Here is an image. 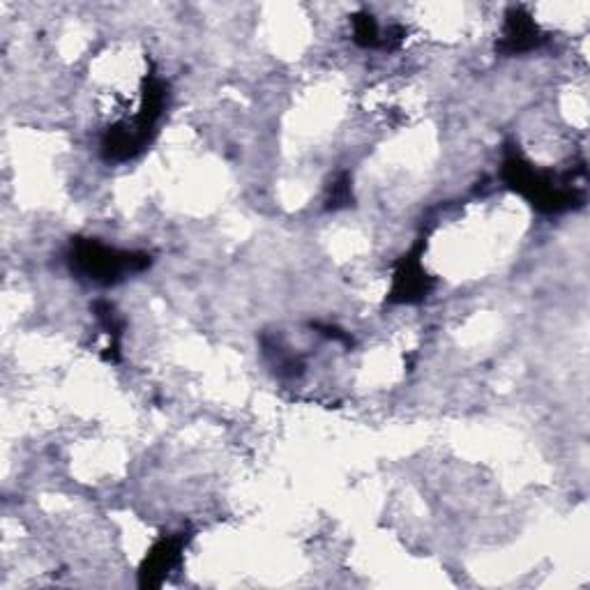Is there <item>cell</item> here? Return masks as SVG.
Returning a JSON list of instances; mask_svg holds the SVG:
<instances>
[{
	"label": "cell",
	"mask_w": 590,
	"mask_h": 590,
	"mask_svg": "<svg viewBox=\"0 0 590 590\" xmlns=\"http://www.w3.org/2000/svg\"><path fill=\"white\" fill-rule=\"evenodd\" d=\"M77 263L93 275V279H102V282H111L123 275L127 270H139L143 263H136L130 254H118L109 247L97 245V242H83L77 249Z\"/></svg>",
	"instance_id": "6da1fadb"
},
{
	"label": "cell",
	"mask_w": 590,
	"mask_h": 590,
	"mask_svg": "<svg viewBox=\"0 0 590 590\" xmlns=\"http://www.w3.org/2000/svg\"><path fill=\"white\" fill-rule=\"evenodd\" d=\"M505 42H508L510 51L533 49L537 44V26L528 17L514 14L508 21V30H505Z\"/></svg>",
	"instance_id": "7a4b0ae2"
}]
</instances>
